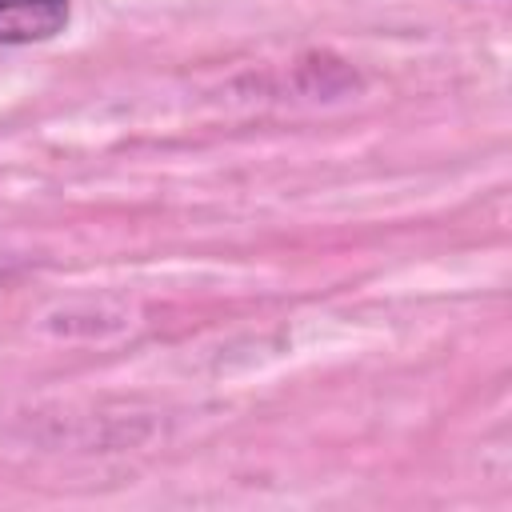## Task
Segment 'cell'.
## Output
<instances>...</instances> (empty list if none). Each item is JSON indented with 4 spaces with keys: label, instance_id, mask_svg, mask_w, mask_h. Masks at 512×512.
I'll list each match as a JSON object with an SVG mask.
<instances>
[{
    "label": "cell",
    "instance_id": "1",
    "mask_svg": "<svg viewBox=\"0 0 512 512\" xmlns=\"http://www.w3.org/2000/svg\"><path fill=\"white\" fill-rule=\"evenodd\" d=\"M72 24V0H0V48L56 40Z\"/></svg>",
    "mask_w": 512,
    "mask_h": 512
}]
</instances>
